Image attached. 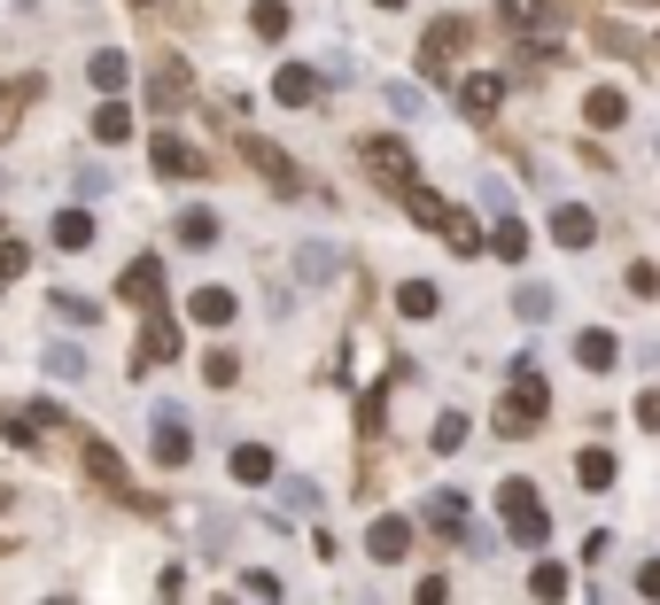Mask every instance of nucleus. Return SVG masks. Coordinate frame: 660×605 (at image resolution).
<instances>
[{
  "label": "nucleus",
  "mask_w": 660,
  "mask_h": 605,
  "mask_svg": "<svg viewBox=\"0 0 660 605\" xmlns=\"http://www.w3.org/2000/svg\"><path fill=\"white\" fill-rule=\"evenodd\" d=\"M614 474H622V466H614V451H599V443L575 458V481H583V489H614Z\"/></svg>",
  "instance_id": "nucleus-20"
},
{
  "label": "nucleus",
  "mask_w": 660,
  "mask_h": 605,
  "mask_svg": "<svg viewBox=\"0 0 660 605\" xmlns=\"http://www.w3.org/2000/svg\"><path fill=\"white\" fill-rule=\"evenodd\" d=\"M575 358H583V373H614V358H622V341H614L606 326H583V334H575Z\"/></svg>",
  "instance_id": "nucleus-13"
},
{
  "label": "nucleus",
  "mask_w": 660,
  "mask_h": 605,
  "mask_svg": "<svg viewBox=\"0 0 660 605\" xmlns=\"http://www.w3.org/2000/svg\"><path fill=\"white\" fill-rule=\"evenodd\" d=\"M24 265H32V248L24 241H0V280H24Z\"/></svg>",
  "instance_id": "nucleus-41"
},
{
  "label": "nucleus",
  "mask_w": 660,
  "mask_h": 605,
  "mask_svg": "<svg viewBox=\"0 0 660 605\" xmlns=\"http://www.w3.org/2000/svg\"><path fill=\"white\" fill-rule=\"evenodd\" d=\"M335 272H343V248H335V241H303V248H296V280H303V288H326Z\"/></svg>",
  "instance_id": "nucleus-7"
},
{
  "label": "nucleus",
  "mask_w": 660,
  "mask_h": 605,
  "mask_svg": "<svg viewBox=\"0 0 660 605\" xmlns=\"http://www.w3.org/2000/svg\"><path fill=\"white\" fill-rule=\"evenodd\" d=\"M241 148H250V163L265 171V179H273L280 195H296V187H303V179H296V155H288V148H273V140H241Z\"/></svg>",
  "instance_id": "nucleus-11"
},
{
  "label": "nucleus",
  "mask_w": 660,
  "mask_h": 605,
  "mask_svg": "<svg viewBox=\"0 0 660 605\" xmlns=\"http://www.w3.org/2000/svg\"><path fill=\"white\" fill-rule=\"evenodd\" d=\"M436 303H443V295H436L428 280H404V288H396V311H404V318H436Z\"/></svg>",
  "instance_id": "nucleus-29"
},
{
  "label": "nucleus",
  "mask_w": 660,
  "mask_h": 605,
  "mask_svg": "<svg viewBox=\"0 0 660 605\" xmlns=\"http://www.w3.org/2000/svg\"><path fill=\"white\" fill-rule=\"evenodd\" d=\"M428 521L451 528V536H466V497H459V489H436V497H428Z\"/></svg>",
  "instance_id": "nucleus-24"
},
{
  "label": "nucleus",
  "mask_w": 660,
  "mask_h": 605,
  "mask_svg": "<svg viewBox=\"0 0 660 605\" xmlns=\"http://www.w3.org/2000/svg\"><path fill=\"white\" fill-rule=\"evenodd\" d=\"M489 241H498V256H506V265H521V256H529V225H521L513 210H506L498 225H489Z\"/></svg>",
  "instance_id": "nucleus-25"
},
{
  "label": "nucleus",
  "mask_w": 660,
  "mask_h": 605,
  "mask_svg": "<svg viewBox=\"0 0 660 605\" xmlns=\"http://www.w3.org/2000/svg\"><path fill=\"white\" fill-rule=\"evenodd\" d=\"M132 303H163V265H155V256H132V265H125V280H117Z\"/></svg>",
  "instance_id": "nucleus-16"
},
{
  "label": "nucleus",
  "mask_w": 660,
  "mask_h": 605,
  "mask_svg": "<svg viewBox=\"0 0 660 605\" xmlns=\"http://www.w3.org/2000/svg\"><path fill=\"white\" fill-rule=\"evenodd\" d=\"M47 373L55 381H78V373H86V350H47Z\"/></svg>",
  "instance_id": "nucleus-40"
},
{
  "label": "nucleus",
  "mask_w": 660,
  "mask_h": 605,
  "mask_svg": "<svg viewBox=\"0 0 660 605\" xmlns=\"http://www.w3.org/2000/svg\"><path fill=\"white\" fill-rule=\"evenodd\" d=\"M94 140H132V102L109 94V102L94 109Z\"/></svg>",
  "instance_id": "nucleus-21"
},
{
  "label": "nucleus",
  "mask_w": 660,
  "mask_h": 605,
  "mask_svg": "<svg viewBox=\"0 0 660 605\" xmlns=\"http://www.w3.org/2000/svg\"><path fill=\"white\" fill-rule=\"evenodd\" d=\"M47 241H55V248H94V210H55Z\"/></svg>",
  "instance_id": "nucleus-17"
},
{
  "label": "nucleus",
  "mask_w": 660,
  "mask_h": 605,
  "mask_svg": "<svg viewBox=\"0 0 660 605\" xmlns=\"http://www.w3.org/2000/svg\"><path fill=\"white\" fill-rule=\"evenodd\" d=\"M637 590H645V597H660V559H645V567H637Z\"/></svg>",
  "instance_id": "nucleus-45"
},
{
  "label": "nucleus",
  "mask_w": 660,
  "mask_h": 605,
  "mask_svg": "<svg viewBox=\"0 0 660 605\" xmlns=\"http://www.w3.org/2000/svg\"><path fill=\"white\" fill-rule=\"evenodd\" d=\"M148 94H155V109H180V94H187V62H180V55L155 62V70H148Z\"/></svg>",
  "instance_id": "nucleus-18"
},
{
  "label": "nucleus",
  "mask_w": 660,
  "mask_h": 605,
  "mask_svg": "<svg viewBox=\"0 0 660 605\" xmlns=\"http://www.w3.org/2000/svg\"><path fill=\"white\" fill-rule=\"evenodd\" d=\"M506 411H513L521 427H536V419L552 411V388L536 381V365H529V358H513V381H506Z\"/></svg>",
  "instance_id": "nucleus-2"
},
{
  "label": "nucleus",
  "mask_w": 660,
  "mask_h": 605,
  "mask_svg": "<svg viewBox=\"0 0 660 605\" xmlns=\"http://www.w3.org/2000/svg\"><path fill=\"white\" fill-rule=\"evenodd\" d=\"M250 32H257V39H288V0H257V9H250Z\"/></svg>",
  "instance_id": "nucleus-30"
},
{
  "label": "nucleus",
  "mask_w": 660,
  "mask_h": 605,
  "mask_svg": "<svg viewBox=\"0 0 660 605\" xmlns=\"http://www.w3.org/2000/svg\"><path fill=\"white\" fill-rule=\"evenodd\" d=\"M583 117H591V125H599V132H606V125H622V117H629V102H622V94H614V85H599V94H591V102H583Z\"/></svg>",
  "instance_id": "nucleus-32"
},
{
  "label": "nucleus",
  "mask_w": 660,
  "mask_h": 605,
  "mask_svg": "<svg viewBox=\"0 0 660 605\" xmlns=\"http://www.w3.org/2000/svg\"><path fill=\"white\" fill-rule=\"evenodd\" d=\"M86 474H94V481H109V489H125V458H117L109 443H94V435H86Z\"/></svg>",
  "instance_id": "nucleus-27"
},
{
  "label": "nucleus",
  "mask_w": 660,
  "mask_h": 605,
  "mask_svg": "<svg viewBox=\"0 0 660 605\" xmlns=\"http://www.w3.org/2000/svg\"><path fill=\"white\" fill-rule=\"evenodd\" d=\"M233 481H241V489H273V481H280V458H273L265 443H241V451H233Z\"/></svg>",
  "instance_id": "nucleus-10"
},
{
  "label": "nucleus",
  "mask_w": 660,
  "mask_h": 605,
  "mask_svg": "<svg viewBox=\"0 0 660 605\" xmlns=\"http://www.w3.org/2000/svg\"><path fill=\"white\" fill-rule=\"evenodd\" d=\"M233 311H241L233 288H195V295H187V318H195V326H225Z\"/></svg>",
  "instance_id": "nucleus-14"
},
{
  "label": "nucleus",
  "mask_w": 660,
  "mask_h": 605,
  "mask_svg": "<svg viewBox=\"0 0 660 605\" xmlns=\"http://www.w3.org/2000/svg\"><path fill=\"white\" fill-rule=\"evenodd\" d=\"M47 605H62V597H47Z\"/></svg>",
  "instance_id": "nucleus-47"
},
{
  "label": "nucleus",
  "mask_w": 660,
  "mask_h": 605,
  "mask_svg": "<svg viewBox=\"0 0 660 605\" xmlns=\"http://www.w3.org/2000/svg\"><path fill=\"white\" fill-rule=\"evenodd\" d=\"M443 241H451L459 256H482V218H466V210H443Z\"/></svg>",
  "instance_id": "nucleus-22"
},
{
  "label": "nucleus",
  "mask_w": 660,
  "mask_h": 605,
  "mask_svg": "<svg viewBox=\"0 0 660 605\" xmlns=\"http://www.w3.org/2000/svg\"><path fill=\"white\" fill-rule=\"evenodd\" d=\"M86 78L102 85V94H125V85H132V62H125L117 47H94V55H86Z\"/></svg>",
  "instance_id": "nucleus-15"
},
{
  "label": "nucleus",
  "mask_w": 660,
  "mask_h": 605,
  "mask_svg": "<svg viewBox=\"0 0 660 605\" xmlns=\"http://www.w3.org/2000/svg\"><path fill=\"white\" fill-rule=\"evenodd\" d=\"M381 102H389L396 117H420V109H428V94H420L412 78H389V85H381Z\"/></svg>",
  "instance_id": "nucleus-31"
},
{
  "label": "nucleus",
  "mask_w": 660,
  "mask_h": 605,
  "mask_svg": "<svg viewBox=\"0 0 660 605\" xmlns=\"http://www.w3.org/2000/svg\"><path fill=\"white\" fill-rule=\"evenodd\" d=\"M459 102H466L474 117H489V109H498V102H506V78H489V70H474V78L459 85Z\"/></svg>",
  "instance_id": "nucleus-19"
},
{
  "label": "nucleus",
  "mask_w": 660,
  "mask_h": 605,
  "mask_svg": "<svg viewBox=\"0 0 660 605\" xmlns=\"http://www.w3.org/2000/svg\"><path fill=\"white\" fill-rule=\"evenodd\" d=\"M513 311H521L529 326H544V318H552V288H521V295H513Z\"/></svg>",
  "instance_id": "nucleus-36"
},
{
  "label": "nucleus",
  "mask_w": 660,
  "mask_h": 605,
  "mask_svg": "<svg viewBox=\"0 0 660 605\" xmlns=\"http://www.w3.org/2000/svg\"><path fill=\"white\" fill-rule=\"evenodd\" d=\"M55 318H70V326H94V318H102V311H94V303H86V295H55Z\"/></svg>",
  "instance_id": "nucleus-38"
},
{
  "label": "nucleus",
  "mask_w": 660,
  "mask_h": 605,
  "mask_svg": "<svg viewBox=\"0 0 660 605\" xmlns=\"http://www.w3.org/2000/svg\"><path fill=\"white\" fill-rule=\"evenodd\" d=\"M459 443H466V419H459V411H443V419H436V451H443V458H451V451H459Z\"/></svg>",
  "instance_id": "nucleus-39"
},
{
  "label": "nucleus",
  "mask_w": 660,
  "mask_h": 605,
  "mask_svg": "<svg viewBox=\"0 0 660 605\" xmlns=\"http://www.w3.org/2000/svg\"><path fill=\"white\" fill-rule=\"evenodd\" d=\"M498 512H506V536H513V544H529V551H536V544L552 536L544 504H536V489H529L521 474H506V481H498Z\"/></svg>",
  "instance_id": "nucleus-1"
},
{
  "label": "nucleus",
  "mask_w": 660,
  "mask_h": 605,
  "mask_svg": "<svg viewBox=\"0 0 660 605\" xmlns=\"http://www.w3.org/2000/svg\"><path fill=\"white\" fill-rule=\"evenodd\" d=\"M637 427H652V435H660V388H645V396H637Z\"/></svg>",
  "instance_id": "nucleus-43"
},
{
  "label": "nucleus",
  "mask_w": 660,
  "mask_h": 605,
  "mask_svg": "<svg viewBox=\"0 0 660 605\" xmlns=\"http://www.w3.org/2000/svg\"><path fill=\"white\" fill-rule=\"evenodd\" d=\"M552 241H559V248H591V241H599V218H591L583 202H559V210H552Z\"/></svg>",
  "instance_id": "nucleus-9"
},
{
  "label": "nucleus",
  "mask_w": 660,
  "mask_h": 605,
  "mask_svg": "<svg viewBox=\"0 0 660 605\" xmlns=\"http://www.w3.org/2000/svg\"><path fill=\"white\" fill-rule=\"evenodd\" d=\"M552 16V0H498V24H513V32H536Z\"/></svg>",
  "instance_id": "nucleus-28"
},
{
  "label": "nucleus",
  "mask_w": 660,
  "mask_h": 605,
  "mask_svg": "<svg viewBox=\"0 0 660 605\" xmlns=\"http://www.w3.org/2000/svg\"><path fill=\"white\" fill-rule=\"evenodd\" d=\"M195 458V435H187V419H180V404H155V466H187Z\"/></svg>",
  "instance_id": "nucleus-4"
},
{
  "label": "nucleus",
  "mask_w": 660,
  "mask_h": 605,
  "mask_svg": "<svg viewBox=\"0 0 660 605\" xmlns=\"http://www.w3.org/2000/svg\"><path fill=\"white\" fill-rule=\"evenodd\" d=\"M241 590H250V605H280V574H273V567H257Z\"/></svg>",
  "instance_id": "nucleus-37"
},
{
  "label": "nucleus",
  "mask_w": 660,
  "mask_h": 605,
  "mask_svg": "<svg viewBox=\"0 0 660 605\" xmlns=\"http://www.w3.org/2000/svg\"><path fill=\"white\" fill-rule=\"evenodd\" d=\"M482 210H489V218H506V210H513V187L498 179V171H482Z\"/></svg>",
  "instance_id": "nucleus-35"
},
{
  "label": "nucleus",
  "mask_w": 660,
  "mask_h": 605,
  "mask_svg": "<svg viewBox=\"0 0 660 605\" xmlns=\"http://www.w3.org/2000/svg\"><path fill=\"white\" fill-rule=\"evenodd\" d=\"M366 551H373L381 567H396V559L412 551V521H404V512H381V521H373V536H366Z\"/></svg>",
  "instance_id": "nucleus-8"
},
{
  "label": "nucleus",
  "mask_w": 660,
  "mask_h": 605,
  "mask_svg": "<svg viewBox=\"0 0 660 605\" xmlns=\"http://www.w3.org/2000/svg\"><path fill=\"white\" fill-rule=\"evenodd\" d=\"M443 597H451V590H443V574H428L420 590H412V605H443Z\"/></svg>",
  "instance_id": "nucleus-44"
},
{
  "label": "nucleus",
  "mask_w": 660,
  "mask_h": 605,
  "mask_svg": "<svg viewBox=\"0 0 660 605\" xmlns=\"http://www.w3.org/2000/svg\"><path fill=\"white\" fill-rule=\"evenodd\" d=\"M148 163L163 171V179H195V171H210V163L180 140V132H155V140H148Z\"/></svg>",
  "instance_id": "nucleus-5"
},
{
  "label": "nucleus",
  "mask_w": 660,
  "mask_h": 605,
  "mask_svg": "<svg viewBox=\"0 0 660 605\" xmlns=\"http://www.w3.org/2000/svg\"><path fill=\"white\" fill-rule=\"evenodd\" d=\"M172 233H180L187 248H210V241H218V210H180V225H172Z\"/></svg>",
  "instance_id": "nucleus-26"
},
{
  "label": "nucleus",
  "mask_w": 660,
  "mask_h": 605,
  "mask_svg": "<svg viewBox=\"0 0 660 605\" xmlns=\"http://www.w3.org/2000/svg\"><path fill=\"white\" fill-rule=\"evenodd\" d=\"M140 358H148V365H172V358H180V326L163 318L155 303H148V326H140Z\"/></svg>",
  "instance_id": "nucleus-12"
},
{
  "label": "nucleus",
  "mask_w": 660,
  "mask_h": 605,
  "mask_svg": "<svg viewBox=\"0 0 660 605\" xmlns=\"http://www.w3.org/2000/svg\"><path fill=\"white\" fill-rule=\"evenodd\" d=\"M373 9H404V0H373Z\"/></svg>",
  "instance_id": "nucleus-46"
},
{
  "label": "nucleus",
  "mask_w": 660,
  "mask_h": 605,
  "mask_svg": "<svg viewBox=\"0 0 660 605\" xmlns=\"http://www.w3.org/2000/svg\"><path fill=\"white\" fill-rule=\"evenodd\" d=\"M366 171H373V179H389V187H404V179H412V148L381 132V140H366Z\"/></svg>",
  "instance_id": "nucleus-6"
},
{
  "label": "nucleus",
  "mask_w": 660,
  "mask_h": 605,
  "mask_svg": "<svg viewBox=\"0 0 660 605\" xmlns=\"http://www.w3.org/2000/svg\"><path fill=\"white\" fill-rule=\"evenodd\" d=\"M202 381H210V388H233V381H241V350H210V358H202Z\"/></svg>",
  "instance_id": "nucleus-33"
},
{
  "label": "nucleus",
  "mask_w": 660,
  "mask_h": 605,
  "mask_svg": "<svg viewBox=\"0 0 660 605\" xmlns=\"http://www.w3.org/2000/svg\"><path fill=\"white\" fill-rule=\"evenodd\" d=\"M529 597H544V605H559V597H567V567H552V559H544V567L529 574Z\"/></svg>",
  "instance_id": "nucleus-34"
},
{
  "label": "nucleus",
  "mask_w": 660,
  "mask_h": 605,
  "mask_svg": "<svg viewBox=\"0 0 660 605\" xmlns=\"http://www.w3.org/2000/svg\"><path fill=\"white\" fill-rule=\"evenodd\" d=\"M629 295H660V265H629Z\"/></svg>",
  "instance_id": "nucleus-42"
},
{
  "label": "nucleus",
  "mask_w": 660,
  "mask_h": 605,
  "mask_svg": "<svg viewBox=\"0 0 660 605\" xmlns=\"http://www.w3.org/2000/svg\"><path fill=\"white\" fill-rule=\"evenodd\" d=\"M319 94H326V78H319L311 62H280V70H273V102H280V109H319Z\"/></svg>",
  "instance_id": "nucleus-3"
},
{
  "label": "nucleus",
  "mask_w": 660,
  "mask_h": 605,
  "mask_svg": "<svg viewBox=\"0 0 660 605\" xmlns=\"http://www.w3.org/2000/svg\"><path fill=\"white\" fill-rule=\"evenodd\" d=\"M404 210L420 218V225H443V210H451V202H443L436 187H420V179H404Z\"/></svg>",
  "instance_id": "nucleus-23"
}]
</instances>
